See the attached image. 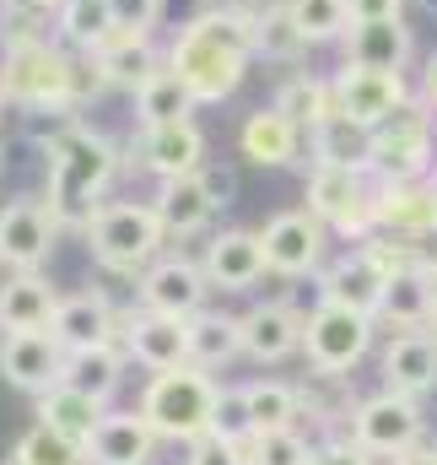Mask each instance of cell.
Here are the masks:
<instances>
[{"label":"cell","instance_id":"6da1fadb","mask_svg":"<svg viewBox=\"0 0 437 465\" xmlns=\"http://www.w3.org/2000/svg\"><path fill=\"white\" fill-rule=\"evenodd\" d=\"M254 65V22L232 5H211L179 27L168 44V71L195 93V104H227Z\"/></svg>","mask_w":437,"mask_h":465},{"label":"cell","instance_id":"7a4b0ae2","mask_svg":"<svg viewBox=\"0 0 437 465\" xmlns=\"http://www.w3.org/2000/svg\"><path fill=\"white\" fill-rule=\"evenodd\" d=\"M44 163H49V212L60 232H87V223L98 217L103 195L119 179V146L103 130L71 119L44 141Z\"/></svg>","mask_w":437,"mask_h":465},{"label":"cell","instance_id":"3957f363","mask_svg":"<svg viewBox=\"0 0 437 465\" xmlns=\"http://www.w3.org/2000/svg\"><path fill=\"white\" fill-rule=\"evenodd\" d=\"M76 82H82V60L65 44L33 38V44H16V49H0V93H5L11 109L71 114V109H82Z\"/></svg>","mask_w":437,"mask_h":465},{"label":"cell","instance_id":"277c9868","mask_svg":"<svg viewBox=\"0 0 437 465\" xmlns=\"http://www.w3.org/2000/svg\"><path fill=\"white\" fill-rule=\"evenodd\" d=\"M217 379L211 368L200 362H184V368H162L146 379L141 390V417L157 428L162 444H195L211 433V417H217Z\"/></svg>","mask_w":437,"mask_h":465},{"label":"cell","instance_id":"5b68a950","mask_svg":"<svg viewBox=\"0 0 437 465\" xmlns=\"http://www.w3.org/2000/svg\"><path fill=\"white\" fill-rule=\"evenodd\" d=\"M82 238H87V254L109 276H141L162 254L168 228H162V217H157L151 201H103Z\"/></svg>","mask_w":437,"mask_h":465},{"label":"cell","instance_id":"8992f818","mask_svg":"<svg viewBox=\"0 0 437 465\" xmlns=\"http://www.w3.org/2000/svg\"><path fill=\"white\" fill-rule=\"evenodd\" d=\"M308 212L335 238L362 243L367 232H378V173L367 163H314Z\"/></svg>","mask_w":437,"mask_h":465},{"label":"cell","instance_id":"52a82bcc","mask_svg":"<svg viewBox=\"0 0 437 465\" xmlns=\"http://www.w3.org/2000/svg\"><path fill=\"white\" fill-rule=\"evenodd\" d=\"M432 109L422 98H405L384 124L367 130V168L378 179H432Z\"/></svg>","mask_w":437,"mask_h":465},{"label":"cell","instance_id":"ba28073f","mask_svg":"<svg viewBox=\"0 0 437 465\" xmlns=\"http://www.w3.org/2000/svg\"><path fill=\"white\" fill-rule=\"evenodd\" d=\"M351 439L373 455V460H400L405 450H416L427 439V417H422V401L416 395H400V390H378V395H362L356 411H351Z\"/></svg>","mask_w":437,"mask_h":465},{"label":"cell","instance_id":"9c48e42d","mask_svg":"<svg viewBox=\"0 0 437 465\" xmlns=\"http://www.w3.org/2000/svg\"><path fill=\"white\" fill-rule=\"evenodd\" d=\"M373 325H378L373 314H356L345 303H325L319 298V309L303 320V357H308V368L351 373L373 351Z\"/></svg>","mask_w":437,"mask_h":465},{"label":"cell","instance_id":"30bf717a","mask_svg":"<svg viewBox=\"0 0 437 465\" xmlns=\"http://www.w3.org/2000/svg\"><path fill=\"white\" fill-rule=\"evenodd\" d=\"M130 163L141 173L162 179H184L206 168V130L195 119H168V124H141V135L130 141Z\"/></svg>","mask_w":437,"mask_h":465},{"label":"cell","instance_id":"8fae6325","mask_svg":"<svg viewBox=\"0 0 437 465\" xmlns=\"http://www.w3.org/2000/svg\"><path fill=\"white\" fill-rule=\"evenodd\" d=\"M206 292H211V276L200 260L189 254H157L141 276H135V298L141 309H157V314H173V320H189L206 309Z\"/></svg>","mask_w":437,"mask_h":465},{"label":"cell","instance_id":"7c38bea8","mask_svg":"<svg viewBox=\"0 0 437 465\" xmlns=\"http://www.w3.org/2000/svg\"><path fill=\"white\" fill-rule=\"evenodd\" d=\"M259 243H265V265L276 276H314L325 271V243L329 228L303 206V212H281L259 228Z\"/></svg>","mask_w":437,"mask_h":465},{"label":"cell","instance_id":"4fadbf2b","mask_svg":"<svg viewBox=\"0 0 437 465\" xmlns=\"http://www.w3.org/2000/svg\"><path fill=\"white\" fill-rule=\"evenodd\" d=\"M54 238H60V223H54L49 201L16 195L0 206V265L5 271H44Z\"/></svg>","mask_w":437,"mask_h":465},{"label":"cell","instance_id":"5bb4252c","mask_svg":"<svg viewBox=\"0 0 437 465\" xmlns=\"http://www.w3.org/2000/svg\"><path fill=\"white\" fill-rule=\"evenodd\" d=\"M119 347L146 373L184 368L189 362V325L173 314H157V309H124L119 314Z\"/></svg>","mask_w":437,"mask_h":465},{"label":"cell","instance_id":"9a60e30c","mask_svg":"<svg viewBox=\"0 0 437 465\" xmlns=\"http://www.w3.org/2000/svg\"><path fill=\"white\" fill-rule=\"evenodd\" d=\"M329 82H335V114H345L351 124H362V130L384 124V119L411 98L405 71H356V65H340Z\"/></svg>","mask_w":437,"mask_h":465},{"label":"cell","instance_id":"2e32d148","mask_svg":"<svg viewBox=\"0 0 437 465\" xmlns=\"http://www.w3.org/2000/svg\"><path fill=\"white\" fill-rule=\"evenodd\" d=\"M0 379L22 395H44L65 379V347L54 341V331H5L0 341Z\"/></svg>","mask_w":437,"mask_h":465},{"label":"cell","instance_id":"e0dca14e","mask_svg":"<svg viewBox=\"0 0 437 465\" xmlns=\"http://www.w3.org/2000/svg\"><path fill=\"white\" fill-rule=\"evenodd\" d=\"M303 309L286 303V298H270V303H254L248 314H238V341H243V357L270 368V362H286L303 351Z\"/></svg>","mask_w":437,"mask_h":465},{"label":"cell","instance_id":"ac0fdd59","mask_svg":"<svg viewBox=\"0 0 437 465\" xmlns=\"http://www.w3.org/2000/svg\"><path fill=\"white\" fill-rule=\"evenodd\" d=\"M378 232L437 238V184L432 179H378Z\"/></svg>","mask_w":437,"mask_h":465},{"label":"cell","instance_id":"d6986e66","mask_svg":"<svg viewBox=\"0 0 437 465\" xmlns=\"http://www.w3.org/2000/svg\"><path fill=\"white\" fill-rule=\"evenodd\" d=\"M411 54H416V38H411L405 16L351 22V33L340 38V65H356V71H405Z\"/></svg>","mask_w":437,"mask_h":465},{"label":"cell","instance_id":"ffe728a7","mask_svg":"<svg viewBox=\"0 0 437 465\" xmlns=\"http://www.w3.org/2000/svg\"><path fill=\"white\" fill-rule=\"evenodd\" d=\"M157 428L135 411H103L92 439H87V465H151L157 460Z\"/></svg>","mask_w":437,"mask_h":465},{"label":"cell","instance_id":"44dd1931","mask_svg":"<svg viewBox=\"0 0 437 465\" xmlns=\"http://www.w3.org/2000/svg\"><path fill=\"white\" fill-rule=\"evenodd\" d=\"M200 265H206V276H211L217 292H248V287L270 271V265H265V243H259V232H248V228L211 232Z\"/></svg>","mask_w":437,"mask_h":465},{"label":"cell","instance_id":"7402d4cb","mask_svg":"<svg viewBox=\"0 0 437 465\" xmlns=\"http://www.w3.org/2000/svg\"><path fill=\"white\" fill-rule=\"evenodd\" d=\"M54 341L65 351H82V347H103V341H119V309L109 303V292L98 287H82L71 298H60L54 309Z\"/></svg>","mask_w":437,"mask_h":465},{"label":"cell","instance_id":"603a6c76","mask_svg":"<svg viewBox=\"0 0 437 465\" xmlns=\"http://www.w3.org/2000/svg\"><path fill=\"white\" fill-rule=\"evenodd\" d=\"M384 292H389V276L362 254V249H351V254H340V260H329L325 271H319V298L325 303H345V309H356V314H384Z\"/></svg>","mask_w":437,"mask_h":465},{"label":"cell","instance_id":"cb8c5ba5","mask_svg":"<svg viewBox=\"0 0 437 465\" xmlns=\"http://www.w3.org/2000/svg\"><path fill=\"white\" fill-rule=\"evenodd\" d=\"M238 152L254 163V168H292L297 152H303V124L292 114H281L276 104L270 109H254L238 130Z\"/></svg>","mask_w":437,"mask_h":465},{"label":"cell","instance_id":"d4e9b609","mask_svg":"<svg viewBox=\"0 0 437 465\" xmlns=\"http://www.w3.org/2000/svg\"><path fill=\"white\" fill-rule=\"evenodd\" d=\"M356 390H351V373H319L308 368L297 379V417L308 411V422H319L329 439H351V411H356Z\"/></svg>","mask_w":437,"mask_h":465},{"label":"cell","instance_id":"484cf974","mask_svg":"<svg viewBox=\"0 0 437 465\" xmlns=\"http://www.w3.org/2000/svg\"><path fill=\"white\" fill-rule=\"evenodd\" d=\"M384 384L400 395H432L437 390V336L432 331H400L384 347Z\"/></svg>","mask_w":437,"mask_h":465},{"label":"cell","instance_id":"4316f807","mask_svg":"<svg viewBox=\"0 0 437 465\" xmlns=\"http://www.w3.org/2000/svg\"><path fill=\"white\" fill-rule=\"evenodd\" d=\"M151 206H157V217H162L168 238H195V232L211 228V217L221 212L217 195L206 190V179H200V173L162 179V184H157V195H151Z\"/></svg>","mask_w":437,"mask_h":465},{"label":"cell","instance_id":"83f0119b","mask_svg":"<svg viewBox=\"0 0 437 465\" xmlns=\"http://www.w3.org/2000/svg\"><path fill=\"white\" fill-rule=\"evenodd\" d=\"M92 65L103 71V82L109 87H124V93H135L151 71H162L168 65V54L157 49V38L151 33H113V38H103L98 49H92Z\"/></svg>","mask_w":437,"mask_h":465},{"label":"cell","instance_id":"f1b7e54d","mask_svg":"<svg viewBox=\"0 0 437 465\" xmlns=\"http://www.w3.org/2000/svg\"><path fill=\"white\" fill-rule=\"evenodd\" d=\"M60 309V292L44 271H11L0 287V331H49Z\"/></svg>","mask_w":437,"mask_h":465},{"label":"cell","instance_id":"f546056e","mask_svg":"<svg viewBox=\"0 0 437 465\" xmlns=\"http://www.w3.org/2000/svg\"><path fill=\"white\" fill-rule=\"evenodd\" d=\"M109 406L98 401V395H87V390H76V384H54V390H44L38 395V422H49V428H60L65 439H92V428H98V417H103Z\"/></svg>","mask_w":437,"mask_h":465},{"label":"cell","instance_id":"4dcf8cb0","mask_svg":"<svg viewBox=\"0 0 437 465\" xmlns=\"http://www.w3.org/2000/svg\"><path fill=\"white\" fill-rule=\"evenodd\" d=\"M124 362H130V357H124L119 341L65 351V384H76V390H87V395H98V401L109 406L113 395H119V384H124Z\"/></svg>","mask_w":437,"mask_h":465},{"label":"cell","instance_id":"1f68e13d","mask_svg":"<svg viewBox=\"0 0 437 465\" xmlns=\"http://www.w3.org/2000/svg\"><path fill=\"white\" fill-rule=\"evenodd\" d=\"M195 93L179 82V71H151L141 87H135V119L141 124H168V119H195Z\"/></svg>","mask_w":437,"mask_h":465},{"label":"cell","instance_id":"d6a6232c","mask_svg":"<svg viewBox=\"0 0 437 465\" xmlns=\"http://www.w3.org/2000/svg\"><path fill=\"white\" fill-rule=\"evenodd\" d=\"M189 325V362L200 368H227L232 357H243V341H238V320L232 314H217V309H200L184 320Z\"/></svg>","mask_w":437,"mask_h":465},{"label":"cell","instance_id":"836d02e7","mask_svg":"<svg viewBox=\"0 0 437 465\" xmlns=\"http://www.w3.org/2000/svg\"><path fill=\"white\" fill-rule=\"evenodd\" d=\"M54 33H60V44H71V49L92 54L103 38L119 33V22H113L109 0H65V5L54 11Z\"/></svg>","mask_w":437,"mask_h":465},{"label":"cell","instance_id":"e575fe53","mask_svg":"<svg viewBox=\"0 0 437 465\" xmlns=\"http://www.w3.org/2000/svg\"><path fill=\"white\" fill-rule=\"evenodd\" d=\"M378 320H389L394 331H427V320H432V282H427V271L389 276V292H384V314Z\"/></svg>","mask_w":437,"mask_h":465},{"label":"cell","instance_id":"d590c367","mask_svg":"<svg viewBox=\"0 0 437 465\" xmlns=\"http://www.w3.org/2000/svg\"><path fill=\"white\" fill-rule=\"evenodd\" d=\"M308 49H314V44H308V33L292 22L286 0H281V5H270V11L254 22V54H259V60H276V65H297Z\"/></svg>","mask_w":437,"mask_h":465},{"label":"cell","instance_id":"8d00e7d4","mask_svg":"<svg viewBox=\"0 0 437 465\" xmlns=\"http://www.w3.org/2000/svg\"><path fill=\"white\" fill-rule=\"evenodd\" d=\"M254 433H276V428H297V384L286 379H248L243 384Z\"/></svg>","mask_w":437,"mask_h":465},{"label":"cell","instance_id":"74e56055","mask_svg":"<svg viewBox=\"0 0 437 465\" xmlns=\"http://www.w3.org/2000/svg\"><path fill=\"white\" fill-rule=\"evenodd\" d=\"M276 109H281V114H292L303 130H314V124H325V119L335 114V82L297 71V76H286V82H281Z\"/></svg>","mask_w":437,"mask_h":465},{"label":"cell","instance_id":"f35d334b","mask_svg":"<svg viewBox=\"0 0 437 465\" xmlns=\"http://www.w3.org/2000/svg\"><path fill=\"white\" fill-rule=\"evenodd\" d=\"M11 465H87V444H82V439H65V433L49 428V422H38V428H27V433L16 439Z\"/></svg>","mask_w":437,"mask_h":465},{"label":"cell","instance_id":"ab89813d","mask_svg":"<svg viewBox=\"0 0 437 465\" xmlns=\"http://www.w3.org/2000/svg\"><path fill=\"white\" fill-rule=\"evenodd\" d=\"M314 163H367V130L351 124L345 114H329L325 124L308 130Z\"/></svg>","mask_w":437,"mask_h":465},{"label":"cell","instance_id":"60d3db41","mask_svg":"<svg viewBox=\"0 0 437 465\" xmlns=\"http://www.w3.org/2000/svg\"><path fill=\"white\" fill-rule=\"evenodd\" d=\"M286 11H292V22L308 33L314 49H319V44H340V38L351 33L345 0H286Z\"/></svg>","mask_w":437,"mask_h":465},{"label":"cell","instance_id":"b9f144b4","mask_svg":"<svg viewBox=\"0 0 437 465\" xmlns=\"http://www.w3.org/2000/svg\"><path fill=\"white\" fill-rule=\"evenodd\" d=\"M314 444L297 428H276V433H254L248 439V465H308Z\"/></svg>","mask_w":437,"mask_h":465},{"label":"cell","instance_id":"7bdbcfd3","mask_svg":"<svg viewBox=\"0 0 437 465\" xmlns=\"http://www.w3.org/2000/svg\"><path fill=\"white\" fill-rule=\"evenodd\" d=\"M44 27H49V11L44 5H33V0H0V49L49 38Z\"/></svg>","mask_w":437,"mask_h":465},{"label":"cell","instance_id":"ee69618b","mask_svg":"<svg viewBox=\"0 0 437 465\" xmlns=\"http://www.w3.org/2000/svg\"><path fill=\"white\" fill-rule=\"evenodd\" d=\"M211 433L227 444H248L254 439V417H248V401H243V384H221L217 390V417H211Z\"/></svg>","mask_w":437,"mask_h":465},{"label":"cell","instance_id":"f6af8a7d","mask_svg":"<svg viewBox=\"0 0 437 465\" xmlns=\"http://www.w3.org/2000/svg\"><path fill=\"white\" fill-rule=\"evenodd\" d=\"M184 450H189L184 465H248V444H227L217 433H206V439H195V444H184Z\"/></svg>","mask_w":437,"mask_h":465},{"label":"cell","instance_id":"bcb514c9","mask_svg":"<svg viewBox=\"0 0 437 465\" xmlns=\"http://www.w3.org/2000/svg\"><path fill=\"white\" fill-rule=\"evenodd\" d=\"M109 5L124 33H151L162 22V11H168V0H109Z\"/></svg>","mask_w":437,"mask_h":465},{"label":"cell","instance_id":"7dc6e473","mask_svg":"<svg viewBox=\"0 0 437 465\" xmlns=\"http://www.w3.org/2000/svg\"><path fill=\"white\" fill-rule=\"evenodd\" d=\"M308 465H378L356 439H325V444H314V455Z\"/></svg>","mask_w":437,"mask_h":465},{"label":"cell","instance_id":"c3c4849f","mask_svg":"<svg viewBox=\"0 0 437 465\" xmlns=\"http://www.w3.org/2000/svg\"><path fill=\"white\" fill-rule=\"evenodd\" d=\"M351 22H384V16H405V0H345Z\"/></svg>","mask_w":437,"mask_h":465},{"label":"cell","instance_id":"681fc988","mask_svg":"<svg viewBox=\"0 0 437 465\" xmlns=\"http://www.w3.org/2000/svg\"><path fill=\"white\" fill-rule=\"evenodd\" d=\"M200 179H206V190L217 195V206H227V201H232V190H238V179H232L227 168H211V163L200 168Z\"/></svg>","mask_w":437,"mask_h":465},{"label":"cell","instance_id":"f907efd6","mask_svg":"<svg viewBox=\"0 0 437 465\" xmlns=\"http://www.w3.org/2000/svg\"><path fill=\"white\" fill-rule=\"evenodd\" d=\"M389 465H437V444H427V439H422L416 450H405L400 460H389Z\"/></svg>","mask_w":437,"mask_h":465},{"label":"cell","instance_id":"816d5d0a","mask_svg":"<svg viewBox=\"0 0 437 465\" xmlns=\"http://www.w3.org/2000/svg\"><path fill=\"white\" fill-rule=\"evenodd\" d=\"M422 104L437 114V54L427 60V71H422Z\"/></svg>","mask_w":437,"mask_h":465},{"label":"cell","instance_id":"f5cc1de1","mask_svg":"<svg viewBox=\"0 0 437 465\" xmlns=\"http://www.w3.org/2000/svg\"><path fill=\"white\" fill-rule=\"evenodd\" d=\"M33 5H44V11H49V16H54V11H60V5H65V0H33Z\"/></svg>","mask_w":437,"mask_h":465},{"label":"cell","instance_id":"db71d44e","mask_svg":"<svg viewBox=\"0 0 437 465\" xmlns=\"http://www.w3.org/2000/svg\"><path fill=\"white\" fill-rule=\"evenodd\" d=\"M427 331L437 336V292H432V320H427Z\"/></svg>","mask_w":437,"mask_h":465},{"label":"cell","instance_id":"11a10c76","mask_svg":"<svg viewBox=\"0 0 437 465\" xmlns=\"http://www.w3.org/2000/svg\"><path fill=\"white\" fill-rule=\"evenodd\" d=\"M5 109H11V104H5V93H0V119H5Z\"/></svg>","mask_w":437,"mask_h":465},{"label":"cell","instance_id":"9f6ffc18","mask_svg":"<svg viewBox=\"0 0 437 465\" xmlns=\"http://www.w3.org/2000/svg\"><path fill=\"white\" fill-rule=\"evenodd\" d=\"M432 184H437V168H432Z\"/></svg>","mask_w":437,"mask_h":465}]
</instances>
